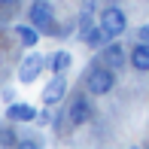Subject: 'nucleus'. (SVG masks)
Instances as JSON below:
<instances>
[{
    "mask_svg": "<svg viewBox=\"0 0 149 149\" xmlns=\"http://www.w3.org/2000/svg\"><path fill=\"white\" fill-rule=\"evenodd\" d=\"M100 28H104V33L110 40H116V37H122V33L128 31V15L119 9V6H107V9H100Z\"/></svg>",
    "mask_w": 149,
    "mask_h": 149,
    "instance_id": "nucleus-2",
    "label": "nucleus"
},
{
    "mask_svg": "<svg viewBox=\"0 0 149 149\" xmlns=\"http://www.w3.org/2000/svg\"><path fill=\"white\" fill-rule=\"evenodd\" d=\"M15 37H18V43H22L24 49H33V46L40 43V31L33 28V24H18V28H15Z\"/></svg>",
    "mask_w": 149,
    "mask_h": 149,
    "instance_id": "nucleus-12",
    "label": "nucleus"
},
{
    "mask_svg": "<svg viewBox=\"0 0 149 149\" xmlns=\"http://www.w3.org/2000/svg\"><path fill=\"white\" fill-rule=\"evenodd\" d=\"M28 18H31V24L40 33H43V31L46 33L55 31V12H52V3H49V0H33L31 9H28Z\"/></svg>",
    "mask_w": 149,
    "mask_h": 149,
    "instance_id": "nucleus-3",
    "label": "nucleus"
},
{
    "mask_svg": "<svg viewBox=\"0 0 149 149\" xmlns=\"http://www.w3.org/2000/svg\"><path fill=\"white\" fill-rule=\"evenodd\" d=\"M128 64H131L134 70L146 73V70H149V43H143V40H140V43L128 52Z\"/></svg>",
    "mask_w": 149,
    "mask_h": 149,
    "instance_id": "nucleus-9",
    "label": "nucleus"
},
{
    "mask_svg": "<svg viewBox=\"0 0 149 149\" xmlns=\"http://www.w3.org/2000/svg\"><path fill=\"white\" fill-rule=\"evenodd\" d=\"M70 64H73V55L67 49H58V52H52V55L46 58V67H49L52 73H67Z\"/></svg>",
    "mask_w": 149,
    "mask_h": 149,
    "instance_id": "nucleus-11",
    "label": "nucleus"
},
{
    "mask_svg": "<svg viewBox=\"0 0 149 149\" xmlns=\"http://www.w3.org/2000/svg\"><path fill=\"white\" fill-rule=\"evenodd\" d=\"M113 85H116V70L107 67V64H97V67H91L85 73V88H88V94H110Z\"/></svg>",
    "mask_w": 149,
    "mask_h": 149,
    "instance_id": "nucleus-1",
    "label": "nucleus"
},
{
    "mask_svg": "<svg viewBox=\"0 0 149 149\" xmlns=\"http://www.w3.org/2000/svg\"><path fill=\"white\" fill-rule=\"evenodd\" d=\"M64 94H67V79H64V73H52V79L46 82V88H43V104L46 107H55L64 100Z\"/></svg>",
    "mask_w": 149,
    "mask_h": 149,
    "instance_id": "nucleus-5",
    "label": "nucleus"
},
{
    "mask_svg": "<svg viewBox=\"0 0 149 149\" xmlns=\"http://www.w3.org/2000/svg\"><path fill=\"white\" fill-rule=\"evenodd\" d=\"M6 119H9V122H33V119H37V107L24 104V100H9Z\"/></svg>",
    "mask_w": 149,
    "mask_h": 149,
    "instance_id": "nucleus-7",
    "label": "nucleus"
},
{
    "mask_svg": "<svg viewBox=\"0 0 149 149\" xmlns=\"http://www.w3.org/2000/svg\"><path fill=\"white\" fill-rule=\"evenodd\" d=\"M46 70V58L37 55V52H31L28 58H22V64H18V82L22 85H31L40 79V73Z\"/></svg>",
    "mask_w": 149,
    "mask_h": 149,
    "instance_id": "nucleus-4",
    "label": "nucleus"
},
{
    "mask_svg": "<svg viewBox=\"0 0 149 149\" xmlns=\"http://www.w3.org/2000/svg\"><path fill=\"white\" fill-rule=\"evenodd\" d=\"M82 43L88 46V49H104V46L110 43V37L104 33V28H100V24H88V28L82 31Z\"/></svg>",
    "mask_w": 149,
    "mask_h": 149,
    "instance_id": "nucleus-10",
    "label": "nucleus"
},
{
    "mask_svg": "<svg viewBox=\"0 0 149 149\" xmlns=\"http://www.w3.org/2000/svg\"><path fill=\"white\" fill-rule=\"evenodd\" d=\"M137 40H143V43H149V24H143V28L137 31Z\"/></svg>",
    "mask_w": 149,
    "mask_h": 149,
    "instance_id": "nucleus-14",
    "label": "nucleus"
},
{
    "mask_svg": "<svg viewBox=\"0 0 149 149\" xmlns=\"http://www.w3.org/2000/svg\"><path fill=\"white\" fill-rule=\"evenodd\" d=\"M18 0H0V6H15Z\"/></svg>",
    "mask_w": 149,
    "mask_h": 149,
    "instance_id": "nucleus-15",
    "label": "nucleus"
},
{
    "mask_svg": "<svg viewBox=\"0 0 149 149\" xmlns=\"http://www.w3.org/2000/svg\"><path fill=\"white\" fill-rule=\"evenodd\" d=\"M100 61H104L107 67H113V70H119L122 64H128V55H125V49H122L119 43H107L104 49H100Z\"/></svg>",
    "mask_w": 149,
    "mask_h": 149,
    "instance_id": "nucleus-8",
    "label": "nucleus"
},
{
    "mask_svg": "<svg viewBox=\"0 0 149 149\" xmlns=\"http://www.w3.org/2000/svg\"><path fill=\"white\" fill-rule=\"evenodd\" d=\"M33 122H37V125H49V122H52V113L49 110H37V119H33Z\"/></svg>",
    "mask_w": 149,
    "mask_h": 149,
    "instance_id": "nucleus-13",
    "label": "nucleus"
},
{
    "mask_svg": "<svg viewBox=\"0 0 149 149\" xmlns=\"http://www.w3.org/2000/svg\"><path fill=\"white\" fill-rule=\"evenodd\" d=\"M67 119H70V125H85V122L91 119V104L85 94H76V97L70 100V107H67Z\"/></svg>",
    "mask_w": 149,
    "mask_h": 149,
    "instance_id": "nucleus-6",
    "label": "nucleus"
}]
</instances>
